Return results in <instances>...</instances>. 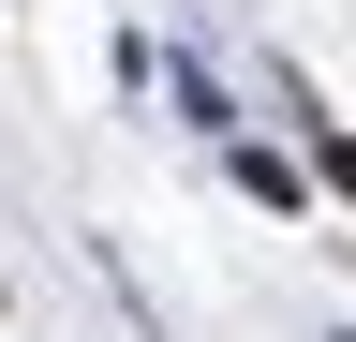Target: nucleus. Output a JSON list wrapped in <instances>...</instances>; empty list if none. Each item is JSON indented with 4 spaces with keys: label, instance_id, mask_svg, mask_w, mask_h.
<instances>
[{
    "label": "nucleus",
    "instance_id": "nucleus-1",
    "mask_svg": "<svg viewBox=\"0 0 356 342\" xmlns=\"http://www.w3.org/2000/svg\"><path fill=\"white\" fill-rule=\"evenodd\" d=\"M327 179H341V194H356V134H327Z\"/></svg>",
    "mask_w": 356,
    "mask_h": 342
}]
</instances>
